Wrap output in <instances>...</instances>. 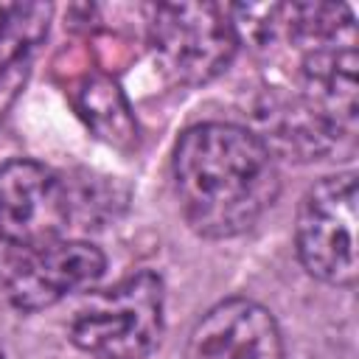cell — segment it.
Segmentation results:
<instances>
[{
	"label": "cell",
	"mask_w": 359,
	"mask_h": 359,
	"mask_svg": "<svg viewBox=\"0 0 359 359\" xmlns=\"http://www.w3.org/2000/svg\"><path fill=\"white\" fill-rule=\"evenodd\" d=\"M73 199L65 180L36 160L0 165V238L17 250L42 247L62 236Z\"/></svg>",
	"instance_id": "obj_5"
},
{
	"label": "cell",
	"mask_w": 359,
	"mask_h": 359,
	"mask_svg": "<svg viewBox=\"0 0 359 359\" xmlns=\"http://www.w3.org/2000/svg\"><path fill=\"white\" fill-rule=\"evenodd\" d=\"M297 258L303 269L331 286L356 283V174L314 182L297 208Z\"/></svg>",
	"instance_id": "obj_4"
},
{
	"label": "cell",
	"mask_w": 359,
	"mask_h": 359,
	"mask_svg": "<svg viewBox=\"0 0 359 359\" xmlns=\"http://www.w3.org/2000/svg\"><path fill=\"white\" fill-rule=\"evenodd\" d=\"M188 359H283V339L275 317L255 300L227 297L208 309L194 325Z\"/></svg>",
	"instance_id": "obj_7"
},
{
	"label": "cell",
	"mask_w": 359,
	"mask_h": 359,
	"mask_svg": "<svg viewBox=\"0 0 359 359\" xmlns=\"http://www.w3.org/2000/svg\"><path fill=\"white\" fill-rule=\"evenodd\" d=\"M0 359H3V348H0Z\"/></svg>",
	"instance_id": "obj_10"
},
{
	"label": "cell",
	"mask_w": 359,
	"mask_h": 359,
	"mask_svg": "<svg viewBox=\"0 0 359 359\" xmlns=\"http://www.w3.org/2000/svg\"><path fill=\"white\" fill-rule=\"evenodd\" d=\"M149 50L168 81L208 84L238 50L233 11L219 3H160L149 17Z\"/></svg>",
	"instance_id": "obj_2"
},
{
	"label": "cell",
	"mask_w": 359,
	"mask_h": 359,
	"mask_svg": "<svg viewBox=\"0 0 359 359\" xmlns=\"http://www.w3.org/2000/svg\"><path fill=\"white\" fill-rule=\"evenodd\" d=\"M50 6L14 3L0 6V118L22 90L34 53L48 34Z\"/></svg>",
	"instance_id": "obj_8"
},
{
	"label": "cell",
	"mask_w": 359,
	"mask_h": 359,
	"mask_svg": "<svg viewBox=\"0 0 359 359\" xmlns=\"http://www.w3.org/2000/svg\"><path fill=\"white\" fill-rule=\"evenodd\" d=\"M107 258L87 241H50L11 255L3 266L6 297L20 311H39L59 303L65 294L95 283L104 275Z\"/></svg>",
	"instance_id": "obj_6"
},
{
	"label": "cell",
	"mask_w": 359,
	"mask_h": 359,
	"mask_svg": "<svg viewBox=\"0 0 359 359\" xmlns=\"http://www.w3.org/2000/svg\"><path fill=\"white\" fill-rule=\"evenodd\" d=\"M79 109L98 137L112 146H129L135 140V121L129 104L115 81L107 76H87L79 87Z\"/></svg>",
	"instance_id": "obj_9"
},
{
	"label": "cell",
	"mask_w": 359,
	"mask_h": 359,
	"mask_svg": "<svg viewBox=\"0 0 359 359\" xmlns=\"http://www.w3.org/2000/svg\"><path fill=\"white\" fill-rule=\"evenodd\" d=\"M163 337V280L135 272L93 294L70 323L76 348L95 359H143Z\"/></svg>",
	"instance_id": "obj_3"
},
{
	"label": "cell",
	"mask_w": 359,
	"mask_h": 359,
	"mask_svg": "<svg viewBox=\"0 0 359 359\" xmlns=\"http://www.w3.org/2000/svg\"><path fill=\"white\" fill-rule=\"evenodd\" d=\"M174 188L191 230L230 238L250 230L280 191L272 149L238 123H199L174 149Z\"/></svg>",
	"instance_id": "obj_1"
}]
</instances>
